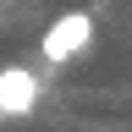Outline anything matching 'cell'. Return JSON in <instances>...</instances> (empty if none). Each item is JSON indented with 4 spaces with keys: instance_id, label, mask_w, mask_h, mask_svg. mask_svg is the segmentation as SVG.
Segmentation results:
<instances>
[{
    "instance_id": "1",
    "label": "cell",
    "mask_w": 132,
    "mask_h": 132,
    "mask_svg": "<svg viewBox=\"0 0 132 132\" xmlns=\"http://www.w3.org/2000/svg\"><path fill=\"white\" fill-rule=\"evenodd\" d=\"M88 44H94V16L88 11H61L55 22L44 28L39 55H44V66H66V61H77Z\"/></svg>"
},
{
    "instance_id": "2",
    "label": "cell",
    "mask_w": 132,
    "mask_h": 132,
    "mask_svg": "<svg viewBox=\"0 0 132 132\" xmlns=\"http://www.w3.org/2000/svg\"><path fill=\"white\" fill-rule=\"evenodd\" d=\"M39 94H44V82H39L33 66H0V116H11V121L33 116Z\"/></svg>"
}]
</instances>
